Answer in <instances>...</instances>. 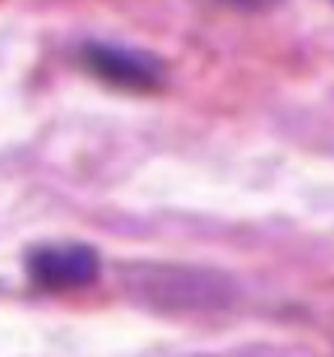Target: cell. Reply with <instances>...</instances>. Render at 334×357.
Here are the masks:
<instances>
[{"label":"cell","mask_w":334,"mask_h":357,"mask_svg":"<svg viewBox=\"0 0 334 357\" xmlns=\"http://www.w3.org/2000/svg\"><path fill=\"white\" fill-rule=\"evenodd\" d=\"M235 3H241V6H256V3H262V0H235Z\"/></svg>","instance_id":"3"},{"label":"cell","mask_w":334,"mask_h":357,"mask_svg":"<svg viewBox=\"0 0 334 357\" xmlns=\"http://www.w3.org/2000/svg\"><path fill=\"white\" fill-rule=\"evenodd\" d=\"M31 276L36 285L48 291H70L85 289L100 273V259L91 246L73 243V246H45V250L31 252L27 259Z\"/></svg>","instance_id":"1"},{"label":"cell","mask_w":334,"mask_h":357,"mask_svg":"<svg viewBox=\"0 0 334 357\" xmlns=\"http://www.w3.org/2000/svg\"><path fill=\"white\" fill-rule=\"evenodd\" d=\"M85 66L96 78L124 87V91H157V84H160V73L148 57L121 52V48L85 45Z\"/></svg>","instance_id":"2"}]
</instances>
